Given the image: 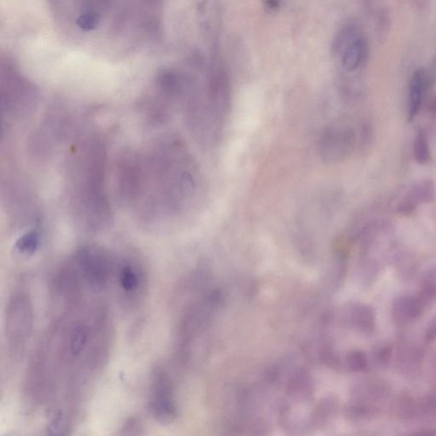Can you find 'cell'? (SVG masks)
Segmentation results:
<instances>
[{
  "label": "cell",
  "instance_id": "cell-1",
  "mask_svg": "<svg viewBox=\"0 0 436 436\" xmlns=\"http://www.w3.org/2000/svg\"><path fill=\"white\" fill-rule=\"evenodd\" d=\"M333 50L346 72L357 71L367 61L368 45L363 31L354 22L342 26L334 38Z\"/></svg>",
  "mask_w": 436,
  "mask_h": 436
},
{
  "label": "cell",
  "instance_id": "cell-2",
  "mask_svg": "<svg viewBox=\"0 0 436 436\" xmlns=\"http://www.w3.org/2000/svg\"><path fill=\"white\" fill-rule=\"evenodd\" d=\"M149 411L157 421L163 424L173 423L177 416L173 384L169 376L161 369L152 376Z\"/></svg>",
  "mask_w": 436,
  "mask_h": 436
},
{
  "label": "cell",
  "instance_id": "cell-3",
  "mask_svg": "<svg viewBox=\"0 0 436 436\" xmlns=\"http://www.w3.org/2000/svg\"><path fill=\"white\" fill-rule=\"evenodd\" d=\"M354 132L347 124L336 123L326 127L319 141V153L329 164L342 161L352 150Z\"/></svg>",
  "mask_w": 436,
  "mask_h": 436
},
{
  "label": "cell",
  "instance_id": "cell-4",
  "mask_svg": "<svg viewBox=\"0 0 436 436\" xmlns=\"http://www.w3.org/2000/svg\"><path fill=\"white\" fill-rule=\"evenodd\" d=\"M77 263L93 289L102 290L110 272L107 255L96 248H83L77 253Z\"/></svg>",
  "mask_w": 436,
  "mask_h": 436
},
{
  "label": "cell",
  "instance_id": "cell-5",
  "mask_svg": "<svg viewBox=\"0 0 436 436\" xmlns=\"http://www.w3.org/2000/svg\"><path fill=\"white\" fill-rule=\"evenodd\" d=\"M344 321L349 326L363 334H372L376 327L375 310L365 303H353L345 307Z\"/></svg>",
  "mask_w": 436,
  "mask_h": 436
},
{
  "label": "cell",
  "instance_id": "cell-6",
  "mask_svg": "<svg viewBox=\"0 0 436 436\" xmlns=\"http://www.w3.org/2000/svg\"><path fill=\"white\" fill-rule=\"evenodd\" d=\"M424 305L421 298L414 296H402L395 300L392 307V317L399 325H407L421 317Z\"/></svg>",
  "mask_w": 436,
  "mask_h": 436
},
{
  "label": "cell",
  "instance_id": "cell-7",
  "mask_svg": "<svg viewBox=\"0 0 436 436\" xmlns=\"http://www.w3.org/2000/svg\"><path fill=\"white\" fill-rule=\"evenodd\" d=\"M435 197V189L433 182L423 181L416 184L400 201L398 211L402 213H410L419 205L429 203Z\"/></svg>",
  "mask_w": 436,
  "mask_h": 436
},
{
  "label": "cell",
  "instance_id": "cell-8",
  "mask_svg": "<svg viewBox=\"0 0 436 436\" xmlns=\"http://www.w3.org/2000/svg\"><path fill=\"white\" fill-rule=\"evenodd\" d=\"M427 85L426 73L423 69H416L412 75L409 84L408 120L412 122L421 109L424 93Z\"/></svg>",
  "mask_w": 436,
  "mask_h": 436
},
{
  "label": "cell",
  "instance_id": "cell-9",
  "mask_svg": "<svg viewBox=\"0 0 436 436\" xmlns=\"http://www.w3.org/2000/svg\"><path fill=\"white\" fill-rule=\"evenodd\" d=\"M118 282L124 293H138L143 284V272L135 263L124 262L119 268Z\"/></svg>",
  "mask_w": 436,
  "mask_h": 436
},
{
  "label": "cell",
  "instance_id": "cell-10",
  "mask_svg": "<svg viewBox=\"0 0 436 436\" xmlns=\"http://www.w3.org/2000/svg\"><path fill=\"white\" fill-rule=\"evenodd\" d=\"M414 154L416 163L426 165L430 161V150L427 136L423 131L416 134L414 143Z\"/></svg>",
  "mask_w": 436,
  "mask_h": 436
},
{
  "label": "cell",
  "instance_id": "cell-11",
  "mask_svg": "<svg viewBox=\"0 0 436 436\" xmlns=\"http://www.w3.org/2000/svg\"><path fill=\"white\" fill-rule=\"evenodd\" d=\"M421 299L426 305L436 300V270H430L424 275L421 283Z\"/></svg>",
  "mask_w": 436,
  "mask_h": 436
},
{
  "label": "cell",
  "instance_id": "cell-12",
  "mask_svg": "<svg viewBox=\"0 0 436 436\" xmlns=\"http://www.w3.org/2000/svg\"><path fill=\"white\" fill-rule=\"evenodd\" d=\"M345 367L350 372H361L368 368L367 354L361 350H352L345 356Z\"/></svg>",
  "mask_w": 436,
  "mask_h": 436
},
{
  "label": "cell",
  "instance_id": "cell-13",
  "mask_svg": "<svg viewBox=\"0 0 436 436\" xmlns=\"http://www.w3.org/2000/svg\"><path fill=\"white\" fill-rule=\"evenodd\" d=\"M88 341V330L87 327L77 326L73 330L70 336V352L73 356H78L84 349Z\"/></svg>",
  "mask_w": 436,
  "mask_h": 436
},
{
  "label": "cell",
  "instance_id": "cell-14",
  "mask_svg": "<svg viewBox=\"0 0 436 436\" xmlns=\"http://www.w3.org/2000/svg\"><path fill=\"white\" fill-rule=\"evenodd\" d=\"M40 245V236L38 233L32 232L19 240L17 243V251L23 255H32L36 252Z\"/></svg>",
  "mask_w": 436,
  "mask_h": 436
},
{
  "label": "cell",
  "instance_id": "cell-15",
  "mask_svg": "<svg viewBox=\"0 0 436 436\" xmlns=\"http://www.w3.org/2000/svg\"><path fill=\"white\" fill-rule=\"evenodd\" d=\"M392 356L393 347L388 342H377L372 349L373 361L380 365L388 364Z\"/></svg>",
  "mask_w": 436,
  "mask_h": 436
},
{
  "label": "cell",
  "instance_id": "cell-16",
  "mask_svg": "<svg viewBox=\"0 0 436 436\" xmlns=\"http://www.w3.org/2000/svg\"><path fill=\"white\" fill-rule=\"evenodd\" d=\"M143 430L141 423L138 419H131L124 424L123 427V435H139L140 431Z\"/></svg>",
  "mask_w": 436,
  "mask_h": 436
},
{
  "label": "cell",
  "instance_id": "cell-17",
  "mask_svg": "<svg viewBox=\"0 0 436 436\" xmlns=\"http://www.w3.org/2000/svg\"><path fill=\"white\" fill-rule=\"evenodd\" d=\"M426 340L428 342H433L436 340V315L431 319L426 330Z\"/></svg>",
  "mask_w": 436,
  "mask_h": 436
}]
</instances>
